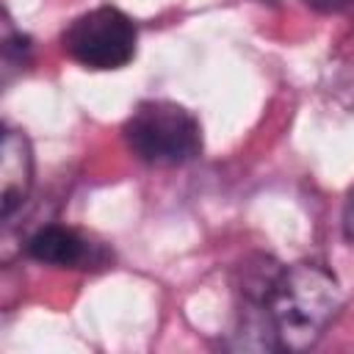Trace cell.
Returning <instances> with one entry per match:
<instances>
[{"instance_id": "1", "label": "cell", "mask_w": 354, "mask_h": 354, "mask_svg": "<svg viewBox=\"0 0 354 354\" xmlns=\"http://www.w3.org/2000/svg\"><path fill=\"white\" fill-rule=\"evenodd\" d=\"M268 324L277 348L304 351L313 348L343 307L337 277L315 260L282 266L266 299Z\"/></svg>"}, {"instance_id": "2", "label": "cell", "mask_w": 354, "mask_h": 354, "mask_svg": "<svg viewBox=\"0 0 354 354\" xmlns=\"http://www.w3.org/2000/svg\"><path fill=\"white\" fill-rule=\"evenodd\" d=\"M127 149L149 166H183L202 152V124L180 102L144 100L124 122Z\"/></svg>"}, {"instance_id": "3", "label": "cell", "mask_w": 354, "mask_h": 354, "mask_svg": "<svg viewBox=\"0 0 354 354\" xmlns=\"http://www.w3.org/2000/svg\"><path fill=\"white\" fill-rule=\"evenodd\" d=\"M136 41L138 30L133 19L113 6H97L91 11H83L61 33L64 53L75 64L97 72L127 66L136 58Z\"/></svg>"}, {"instance_id": "4", "label": "cell", "mask_w": 354, "mask_h": 354, "mask_svg": "<svg viewBox=\"0 0 354 354\" xmlns=\"http://www.w3.org/2000/svg\"><path fill=\"white\" fill-rule=\"evenodd\" d=\"M33 188V147L22 130L6 127L0 141V210L3 221L25 205Z\"/></svg>"}, {"instance_id": "5", "label": "cell", "mask_w": 354, "mask_h": 354, "mask_svg": "<svg viewBox=\"0 0 354 354\" xmlns=\"http://www.w3.org/2000/svg\"><path fill=\"white\" fill-rule=\"evenodd\" d=\"M25 249L36 263H44L53 268H88V263H94L97 246L75 227L44 224L28 238Z\"/></svg>"}, {"instance_id": "6", "label": "cell", "mask_w": 354, "mask_h": 354, "mask_svg": "<svg viewBox=\"0 0 354 354\" xmlns=\"http://www.w3.org/2000/svg\"><path fill=\"white\" fill-rule=\"evenodd\" d=\"M28 61H30V41L19 30H14L11 19L6 17V22H3V75H6V83L11 80V69L25 66Z\"/></svg>"}, {"instance_id": "7", "label": "cell", "mask_w": 354, "mask_h": 354, "mask_svg": "<svg viewBox=\"0 0 354 354\" xmlns=\"http://www.w3.org/2000/svg\"><path fill=\"white\" fill-rule=\"evenodd\" d=\"M343 235L348 241H354V191L348 194L346 207H343Z\"/></svg>"}, {"instance_id": "8", "label": "cell", "mask_w": 354, "mask_h": 354, "mask_svg": "<svg viewBox=\"0 0 354 354\" xmlns=\"http://www.w3.org/2000/svg\"><path fill=\"white\" fill-rule=\"evenodd\" d=\"M310 3H315V6H326V8H335V6H343V3H348V0H310Z\"/></svg>"}]
</instances>
